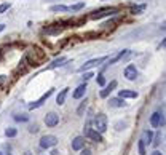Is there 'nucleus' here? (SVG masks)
Returning a JSON list of instances; mask_svg holds the SVG:
<instances>
[{
  "mask_svg": "<svg viewBox=\"0 0 166 155\" xmlns=\"http://www.w3.org/2000/svg\"><path fill=\"white\" fill-rule=\"evenodd\" d=\"M96 80H98V85H99V86H104V85H105L104 75H98V78H96Z\"/></svg>",
  "mask_w": 166,
  "mask_h": 155,
  "instance_id": "b1692460",
  "label": "nucleus"
},
{
  "mask_svg": "<svg viewBox=\"0 0 166 155\" xmlns=\"http://www.w3.org/2000/svg\"><path fill=\"white\" fill-rule=\"evenodd\" d=\"M85 136H88V138H91L93 141H96V142H101V141H102V136H101V133H98V131H93L90 128V126H86L85 128Z\"/></svg>",
  "mask_w": 166,
  "mask_h": 155,
  "instance_id": "6e6552de",
  "label": "nucleus"
},
{
  "mask_svg": "<svg viewBox=\"0 0 166 155\" xmlns=\"http://www.w3.org/2000/svg\"><path fill=\"white\" fill-rule=\"evenodd\" d=\"M8 155H11V154H8Z\"/></svg>",
  "mask_w": 166,
  "mask_h": 155,
  "instance_id": "79ce46f5",
  "label": "nucleus"
},
{
  "mask_svg": "<svg viewBox=\"0 0 166 155\" xmlns=\"http://www.w3.org/2000/svg\"><path fill=\"white\" fill-rule=\"evenodd\" d=\"M67 93H69V88H64V90L58 95V98H56V102L59 106L61 104H64V101H66V96H67Z\"/></svg>",
  "mask_w": 166,
  "mask_h": 155,
  "instance_id": "aec40b11",
  "label": "nucleus"
},
{
  "mask_svg": "<svg viewBox=\"0 0 166 155\" xmlns=\"http://www.w3.org/2000/svg\"><path fill=\"white\" fill-rule=\"evenodd\" d=\"M67 58L66 56H62V58H59V59H56V61H53V64H50L48 66V69H54V67H59V66H62L64 63H67Z\"/></svg>",
  "mask_w": 166,
  "mask_h": 155,
  "instance_id": "6ab92c4d",
  "label": "nucleus"
},
{
  "mask_svg": "<svg viewBox=\"0 0 166 155\" xmlns=\"http://www.w3.org/2000/svg\"><path fill=\"white\" fill-rule=\"evenodd\" d=\"M144 8H145V5H141V7H134V8H133V11H134V13H137V11H142V10H144Z\"/></svg>",
  "mask_w": 166,
  "mask_h": 155,
  "instance_id": "c85d7f7f",
  "label": "nucleus"
},
{
  "mask_svg": "<svg viewBox=\"0 0 166 155\" xmlns=\"http://www.w3.org/2000/svg\"><path fill=\"white\" fill-rule=\"evenodd\" d=\"M26 59H29L30 66H40L42 63L47 61V53L42 51L40 48H34V50H30L29 53L26 54Z\"/></svg>",
  "mask_w": 166,
  "mask_h": 155,
  "instance_id": "f257e3e1",
  "label": "nucleus"
},
{
  "mask_svg": "<svg viewBox=\"0 0 166 155\" xmlns=\"http://www.w3.org/2000/svg\"><path fill=\"white\" fill-rule=\"evenodd\" d=\"M124 77L128 78V80H134V78L137 77V69H136V66H133L130 64L126 69H124Z\"/></svg>",
  "mask_w": 166,
  "mask_h": 155,
  "instance_id": "1a4fd4ad",
  "label": "nucleus"
},
{
  "mask_svg": "<svg viewBox=\"0 0 166 155\" xmlns=\"http://www.w3.org/2000/svg\"><path fill=\"white\" fill-rule=\"evenodd\" d=\"M118 98H122V99H124V98H137V93L131 90H122L118 93Z\"/></svg>",
  "mask_w": 166,
  "mask_h": 155,
  "instance_id": "2eb2a0df",
  "label": "nucleus"
},
{
  "mask_svg": "<svg viewBox=\"0 0 166 155\" xmlns=\"http://www.w3.org/2000/svg\"><path fill=\"white\" fill-rule=\"evenodd\" d=\"M117 13V8H101V10H96L90 15L91 19H101L104 16H109V15H115Z\"/></svg>",
  "mask_w": 166,
  "mask_h": 155,
  "instance_id": "7ed1b4c3",
  "label": "nucleus"
},
{
  "mask_svg": "<svg viewBox=\"0 0 166 155\" xmlns=\"http://www.w3.org/2000/svg\"><path fill=\"white\" fill-rule=\"evenodd\" d=\"M0 155H3V154H2V152H0Z\"/></svg>",
  "mask_w": 166,
  "mask_h": 155,
  "instance_id": "a19ab883",
  "label": "nucleus"
},
{
  "mask_svg": "<svg viewBox=\"0 0 166 155\" xmlns=\"http://www.w3.org/2000/svg\"><path fill=\"white\" fill-rule=\"evenodd\" d=\"M51 11H69V8L64 5H54V7H51Z\"/></svg>",
  "mask_w": 166,
  "mask_h": 155,
  "instance_id": "4be33fe9",
  "label": "nucleus"
},
{
  "mask_svg": "<svg viewBox=\"0 0 166 155\" xmlns=\"http://www.w3.org/2000/svg\"><path fill=\"white\" fill-rule=\"evenodd\" d=\"M61 31H62L61 24H53V26H50V27H47V29H45V32H47V34H51V35L59 34Z\"/></svg>",
  "mask_w": 166,
  "mask_h": 155,
  "instance_id": "dca6fc26",
  "label": "nucleus"
},
{
  "mask_svg": "<svg viewBox=\"0 0 166 155\" xmlns=\"http://www.w3.org/2000/svg\"><path fill=\"white\" fill-rule=\"evenodd\" d=\"M29 131H30V133H37V131H39V126H37V125L30 126V128H29Z\"/></svg>",
  "mask_w": 166,
  "mask_h": 155,
  "instance_id": "c756f323",
  "label": "nucleus"
},
{
  "mask_svg": "<svg viewBox=\"0 0 166 155\" xmlns=\"http://www.w3.org/2000/svg\"><path fill=\"white\" fill-rule=\"evenodd\" d=\"M45 123H47V126H56L59 123V115H56L54 112H50L45 115Z\"/></svg>",
  "mask_w": 166,
  "mask_h": 155,
  "instance_id": "0eeeda50",
  "label": "nucleus"
},
{
  "mask_svg": "<svg viewBox=\"0 0 166 155\" xmlns=\"http://www.w3.org/2000/svg\"><path fill=\"white\" fill-rule=\"evenodd\" d=\"M161 46H163V48H166V39H165L163 42H161Z\"/></svg>",
  "mask_w": 166,
  "mask_h": 155,
  "instance_id": "f704fd0d",
  "label": "nucleus"
},
{
  "mask_svg": "<svg viewBox=\"0 0 166 155\" xmlns=\"http://www.w3.org/2000/svg\"><path fill=\"white\" fill-rule=\"evenodd\" d=\"M85 37H99V34H96V32H88V34H85Z\"/></svg>",
  "mask_w": 166,
  "mask_h": 155,
  "instance_id": "7c9ffc66",
  "label": "nucleus"
},
{
  "mask_svg": "<svg viewBox=\"0 0 166 155\" xmlns=\"http://www.w3.org/2000/svg\"><path fill=\"white\" fill-rule=\"evenodd\" d=\"M8 8H10V3H2V5H0V13L7 11Z\"/></svg>",
  "mask_w": 166,
  "mask_h": 155,
  "instance_id": "bb28decb",
  "label": "nucleus"
},
{
  "mask_svg": "<svg viewBox=\"0 0 166 155\" xmlns=\"http://www.w3.org/2000/svg\"><path fill=\"white\" fill-rule=\"evenodd\" d=\"M15 120H18V121H27V120H29V117H27V115H15Z\"/></svg>",
  "mask_w": 166,
  "mask_h": 155,
  "instance_id": "393cba45",
  "label": "nucleus"
},
{
  "mask_svg": "<svg viewBox=\"0 0 166 155\" xmlns=\"http://www.w3.org/2000/svg\"><path fill=\"white\" fill-rule=\"evenodd\" d=\"M53 91H54V90H53V88H51V90H48V91H47V93H45V95H43V96H42V98H40V99H39V101H35V102H32V104H29V109H37V107H40V106H42V104H43V102H45V101H47V99H48V98H50V96H51V95H53Z\"/></svg>",
  "mask_w": 166,
  "mask_h": 155,
  "instance_id": "423d86ee",
  "label": "nucleus"
},
{
  "mask_svg": "<svg viewBox=\"0 0 166 155\" xmlns=\"http://www.w3.org/2000/svg\"><path fill=\"white\" fill-rule=\"evenodd\" d=\"M83 147H85V138H83V136H77V138L72 141V149L73 150H82Z\"/></svg>",
  "mask_w": 166,
  "mask_h": 155,
  "instance_id": "9d476101",
  "label": "nucleus"
},
{
  "mask_svg": "<svg viewBox=\"0 0 166 155\" xmlns=\"http://www.w3.org/2000/svg\"><path fill=\"white\" fill-rule=\"evenodd\" d=\"M137 147H139V154H141V155H145V144L142 142V141L137 142Z\"/></svg>",
  "mask_w": 166,
  "mask_h": 155,
  "instance_id": "5701e85b",
  "label": "nucleus"
},
{
  "mask_svg": "<svg viewBox=\"0 0 166 155\" xmlns=\"http://www.w3.org/2000/svg\"><path fill=\"white\" fill-rule=\"evenodd\" d=\"M128 53H130V50H123V51H120V53H118L117 56H113V58L109 61V64H115V63H117V61L123 59V58H124V56H126Z\"/></svg>",
  "mask_w": 166,
  "mask_h": 155,
  "instance_id": "f3484780",
  "label": "nucleus"
},
{
  "mask_svg": "<svg viewBox=\"0 0 166 155\" xmlns=\"http://www.w3.org/2000/svg\"><path fill=\"white\" fill-rule=\"evenodd\" d=\"M5 134L8 136V138H15V136L18 134V131H16V128H7Z\"/></svg>",
  "mask_w": 166,
  "mask_h": 155,
  "instance_id": "412c9836",
  "label": "nucleus"
},
{
  "mask_svg": "<svg viewBox=\"0 0 166 155\" xmlns=\"http://www.w3.org/2000/svg\"><path fill=\"white\" fill-rule=\"evenodd\" d=\"M0 58H2V53H0Z\"/></svg>",
  "mask_w": 166,
  "mask_h": 155,
  "instance_id": "ea45409f",
  "label": "nucleus"
},
{
  "mask_svg": "<svg viewBox=\"0 0 166 155\" xmlns=\"http://www.w3.org/2000/svg\"><path fill=\"white\" fill-rule=\"evenodd\" d=\"M85 93H86V85L83 83V85H80L75 91H73V98H75V99H80V98L85 96Z\"/></svg>",
  "mask_w": 166,
  "mask_h": 155,
  "instance_id": "4468645a",
  "label": "nucleus"
},
{
  "mask_svg": "<svg viewBox=\"0 0 166 155\" xmlns=\"http://www.w3.org/2000/svg\"><path fill=\"white\" fill-rule=\"evenodd\" d=\"M161 27H163V29H166V22H163V26H161Z\"/></svg>",
  "mask_w": 166,
  "mask_h": 155,
  "instance_id": "4c0bfd02",
  "label": "nucleus"
},
{
  "mask_svg": "<svg viewBox=\"0 0 166 155\" xmlns=\"http://www.w3.org/2000/svg\"><path fill=\"white\" fill-rule=\"evenodd\" d=\"M152 155H161V154L158 152V150H155V152H153V154H152Z\"/></svg>",
  "mask_w": 166,
  "mask_h": 155,
  "instance_id": "c9c22d12",
  "label": "nucleus"
},
{
  "mask_svg": "<svg viewBox=\"0 0 166 155\" xmlns=\"http://www.w3.org/2000/svg\"><path fill=\"white\" fill-rule=\"evenodd\" d=\"M82 155H93V154H91L88 149H85V150H82Z\"/></svg>",
  "mask_w": 166,
  "mask_h": 155,
  "instance_id": "2f4dec72",
  "label": "nucleus"
},
{
  "mask_svg": "<svg viewBox=\"0 0 166 155\" xmlns=\"http://www.w3.org/2000/svg\"><path fill=\"white\" fill-rule=\"evenodd\" d=\"M109 106L110 107H123L124 102H123L122 98H112V99L109 101Z\"/></svg>",
  "mask_w": 166,
  "mask_h": 155,
  "instance_id": "a211bd4d",
  "label": "nucleus"
},
{
  "mask_svg": "<svg viewBox=\"0 0 166 155\" xmlns=\"http://www.w3.org/2000/svg\"><path fill=\"white\" fill-rule=\"evenodd\" d=\"M56 142H58L56 136L47 134V136H43V138L40 139V147L42 149H50V147H53V145H56Z\"/></svg>",
  "mask_w": 166,
  "mask_h": 155,
  "instance_id": "20e7f679",
  "label": "nucleus"
},
{
  "mask_svg": "<svg viewBox=\"0 0 166 155\" xmlns=\"http://www.w3.org/2000/svg\"><path fill=\"white\" fill-rule=\"evenodd\" d=\"M83 107H85V101H83V104L80 106V109H78V114H82V112H83Z\"/></svg>",
  "mask_w": 166,
  "mask_h": 155,
  "instance_id": "72a5a7b5",
  "label": "nucleus"
},
{
  "mask_svg": "<svg viewBox=\"0 0 166 155\" xmlns=\"http://www.w3.org/2000/svg\"><path fill=\"white\" fill-rule=\"evenodd\" d=\"M160 123L163 125V118H161V115L158 114V112H155V114H152L150 117V125L153 126V128H158Z\"/></svg>",
  "mask_w": 166,
  "mask_h": 155,
  "instance_id": "9b49d317",
  "label": "nucleus"
},
{
  "mask_svg": "<svg viewBox=\"0 0 166 155\" xmlns=\"http://www.w3.org/2000/svg\"><path fill=\"white\" fill-rule=\"evenodd\" d=\"M94 130L98 131V133H104L105 130H107V117L104 114H98L94 117Z\"/></svg>",
  "mask_w": 166,
  "mask_h": 155,
  "instance_id": "f03ea898",
  "label": "nucleus"
},
{
  "mask_svg": "<svg viewBox=\"0 0 166 155\" xmlns=\"http://www.w3.org/2000/svg\"><path fill=\"white\" fill-rule=\"evenodd\" d=\"M91 77H94V75H93V74H91V72H86L85 75H83V80H85V82H86V80H90V78H91Z\"/></svg>",
  "mask_w": 166,
  "mask_h": 155,
  "instance_id": "cd10ccee",
  "label": "nucleus"
},
{
  "mask_svg": "<svg viewBox=\"0 0 166 155\" xmlns=\"http://www.w3.org/2000/svg\"><path fill=\"white\" fill-rule=\"evenodd\" d=\"M83 5H85V3H77V5L70 7L69 10H70V11H77V10H80V8H83Z\"/></svg>",
  "mask_w": 166,
  "mask_h": 155,
  "instance_id": "a878e982",
  "label": "nucleus"
},
{
  "mask_svg": "<svg viewBox=\"0 0 166 155\" xmlns=\"http://www.w3.org/2000/svg\"><path fill=\"white\" fill-rule=\"evenodd\" d=\"M3 29H5V26H3V24H0V32H2Z\"/></svg>",
  "mask_w": 166,
  "mask_h": 155,
  "instance_id": "e433bc0d",
  "label": "nucleus"
},
{
  "mask_svg": "<svg viewBox=\"0 0 166 155\" xmlns=\"http://www.w3.org/2000/svg\"><path fill=\"white\" fill-rule=\"evenodd\" d=\"M105 59H107L105 56H101V58H96V59L86 61V63L83 64L80 69H78V72H85V70H88V69H91V67H94V66H98V64H101V63H104Z\"/></svg>",
  "mask_w": 166,
  "mask_h": 155,
  "instance_id": "39448f33",
  "label": "nucleus"
},
{
  "mask_svg": "<svg viewBox=\"0 0 166 155\" xmlns=\"http://www.w3.org/2000/svg\"><path fill=\"white\" fill-rule=\"evenodd\" d=\"M152 139H153V133H152L150 130L142 131V138H141L142 142H144V144H150V142H152Z\"/></svg>",
  "mask_w": 166,
  "mask_h": 155,
  "instance_id": "ddd939ff",
  "label": "nucleus"
},
{
  "mask_svg": "<svg viewBox=\"0 0 166 155\" xmlns=\"http://www.w3.org/2000/svg\"><path fill=\"white\" fill-rule=\"evenodd\" d=\"M5 80H7V77H5V75H0V85H2V83L5 82Z\"/></svg>",
  "mask_w": 166,
  "mask_h": 155,
  "instance_id": "473e14b6",
  "label": "nucleus"
},
{
  "mask_svg": "<svg viewBox=\"0 0 166 155\" xmlns=\"http://www.w3.org/2000/svg\"><path fill=\"white\" fill-rule=\"evenodd\" d=\"M115 88H117V82L113 80V82H110V83L104 88L102 91H101V98H107V96L110 95V93H112V91L115 90Z\"/></svg>",
  "mask_w": 166,
  "mask_h": 155,
  "instance_id": "f8f14e48",
  "label": "nucleus"
},
{
  "mask_svg": "<svg viewBox=\"0 0 166 155\" xmlns=\"http://www.w3.org/2000/svg\"><path fill=\"white\" fill-rule=\"evenodd\" d=\"M24 155H30V152H26V154H24Z\"/></svg>",
  "mask_w": 166,
  "mask_h": 155,
  "instance_id": "58836bf2",
  "label": "nucleus"
}]
</instances>
